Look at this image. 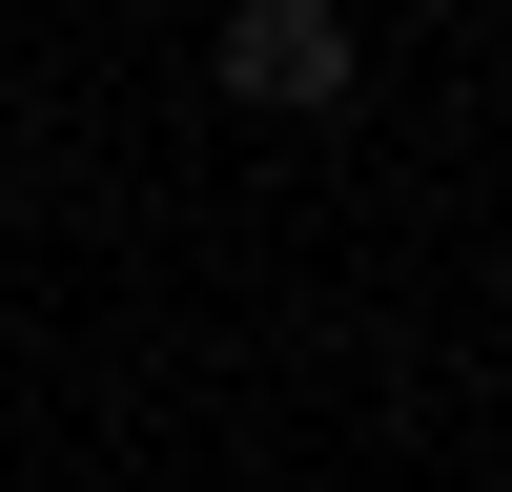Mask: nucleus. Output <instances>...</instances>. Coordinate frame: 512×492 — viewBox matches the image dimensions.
Wrapping results in <instances>:
<instances>
[{
  "instance_id": "obj_1",
  "label": "nucleus",
  "mask_w": 512,
  "mask_h": 492,
  "mask_svg": "<svg viewBox=\"0 0 512 492\" xmlns=\"http://www.w3.org/2000/svg\"><path fill=\"white\" fill-rule=\"evenodd\" d=\"M205 82H226L246 123H328L369 82V41H349V0H226V41H205Z\"/></svg>"
}]
</instances>
